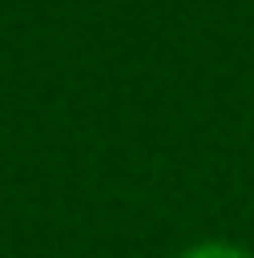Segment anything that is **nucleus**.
I'll list each match as a JSON object with an SVG mask.
<instances>
[{
  "instance_id": "1",
  "label": "nucleus",
  "mask_w": 254,
  "mask_h": 258,
  "mask_svg": "<svg viewBox=\"0 0 254 258\" xmlns=\"http://www.w3.org/2000/svg\"><path fill=\"white\" fill-rule=\"evenodd\" d=\"M174 258H254L246 245L237 241H225V237H204L195 245H186V250H178Z\"/></svg>"
}]
</instances>
